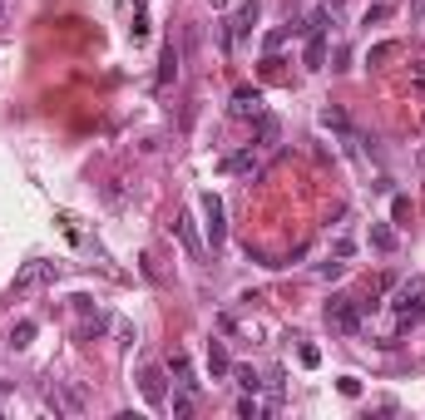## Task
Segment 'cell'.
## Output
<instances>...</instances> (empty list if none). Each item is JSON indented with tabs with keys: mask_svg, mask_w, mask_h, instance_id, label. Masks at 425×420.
<instances>
[{
	"mask_svg": "<svg viewBox=\"0 0 425 420\" xmlns=\"http://www.w3.org/2000/svg\"><path fill=\"white\" fill-rule=\"evenodd\" d=\"M317 272L326 277V282H331V277H341V272H346V262H341V257H326V262H321Z\"/></svg>",
	"mask_w": 425,
	"mask_h": 420,
	"instance_id": "cell-23",
	"label": "cell"
},
{
	"mask_svg": "<svg viewBox=\"0 0 425 420\" xmlns=\"http://www.w3.org/2000/svg\"><path fill=\"white\" fill-rule=\"evenodd\" d=\"M257 15H262V5H257V0H247V5H237V10H232V20H227V45H232V40H242V35H252V25H257Z\"/></svg>",
	"mask_w": 425,
	"mask_h": 420,
	"instance_id": "cell-5",
	"label": "cell"
},
{
	"mask_svg": "<svg viewBox=\"0 0 425 420\" xmlns=\"http://www.w3.org/2000/svg\"><path fill=\"white\" fill-rule=\"evenodd\" d=\"M208 371H212V381L232 376V356H227V346H222V341H208Z\"/></svg>",
	"mask_w": 425,
	"mask_h": 420,
	"instance_id": "cell-10",
	"label": "cell"
},
{
	"mask_svg": "<svg viewBox=\"0 0 425 420\" xmlns=\"http://www.w3.org/2000/svg\"><path fill=\"white\" fill-rule=\"evenodd\" d=\"M173 237L188 247V257H203V242H198V227H193V217H188V212H178V217H173Z\"/></svg>",
	"mask_w": 425,
	"mask_h": 420,
	"instance_id": "cell-8",
	"label": "cell"
},
{
	"mask_svg": "<svg viewBox=\"0 0 425 420\" xmlns=\"http://www.w3.org/2000/svg\"><path fill=\"white\" fill-rule=\"evenodd\" d=\"M391 217H396L401 227L411 222V198H406V193H396V203H391Z\"/></svg>",
	"mask_w": 425,
	"mask_h": 420,
	"instance_id": "cell-20",
	"label": "cell"
},
{
	"mask_svg": "<svg viewBox=\"0 0 425 420\" xmlns=\"http://www.w3.org/2000/svg\"><path fill=\"white\" fill-rule=\"evenodd\" d=\"M168 371L178 376V386H193V391H198V381H193V366H188V356H183V351H173V356H168Z\"/></svg>",
	"mask_w": 425,
	"mask_h": 420,
	"instance_id": "cell-14",
	"label": "cell"
},
{
	"mask_svg": "<svg viewBox=\"0 0 425 420\" xmlns=\"http://www.w3.org/2000/svg\"><path fill=\"white\" fill-rule=\"evenodd\" d=\"M203 217H208V242L212 247H222V232H227V222H222V198L217 193H203Z\"/></svg>",
	"mask_w": 425,
	"mask_h": 420,
	"instance_id": "cell-6",
	"label": "cell"
},
{
	"mask_svg": "<svg viewBox=\"0 0 425 420\" xmlns=\"http://www.w3.org/2000/svg\"><path fill=\"white\" fill-rule=\"evenodd\" d=\"M212 10H227V0H212Z\"/></svg>",
	"mask_w": 425,
	"mask_h": 420,
	"instance_id": "cell-30",
	"label": "cell"
},
{
	"mask_svg": "<svg viewBox=\"0 0 425 420\" xmlns=\"http://www.w3.org/2000/svg\"><path fill=\"white\" fill-rule=\"evenodd\" d=\"M391 312L401 316V331L421 326V321H425V277H411V282H401V287H396Z\"/></svg>",
	"mask_w": 425,
	"mask_h": 420,
	"instance_id": "cell-1",
	"label": "cell"
},
{
	"mask_svg": "<svg viewBox=\"0 0 425 420\" xmlns=\"http://www.w3.org/2000/svg\"><path fill=\"white\" fill-rule=\"evenodd\" d=\"M252 168H257V154L252 149H237V154L222 158V173H252Z\"/></svg>",
	"mask_w": 425,
	"mask_h": 420,
	"instance_id": "cell-11",
	"label": "cell"
},
{
	"mask_svg": "<svg viewBox=\"0 0 425 420\" xmlns=\"http://www.w3.org/2000/svg\"><path fill=\"white\" fill-rule=\"evenodd\" d=\"M321 316H326V326L341 331V336L361 331V302H351V297H331V302L321 307Z\"/></svg>",
	"mask_w": 425,
	"mask_h": 420,
	"instance_id": "cell-2",
	"label": "cell"
},
{
	"mask_svg": "<svg viewBox=\"0 0 425 420\" xmlns=\"http://www.w3.org/2000/svg\"><path fill=\"white\" fill-rule=\"evenodd\" d=\"M267 144H277V119L272 114H257V144L252 149H267Z\"/></svg>",
	"mask_w": 425,
	"mask_h": 420,
	"instance_id": "cell-15",
	"label": "cell"
},
{
	"mask_svg": "<svg viewBox=\"0 0 425 420\" xmlns=\"http://www.w3.org/2000/svg\"><path fill=\"white\" fill-rule=\"evenodd\" d=\"M10 341H15V351H25V346L35 341V321H15V331H10Z\"/></svg>",
	"mask_w": 425,
	"mask_h": 420,
	"instance_id": "cell-18",
	"label": "cell"
},
{
	"mask_svg": "<svg viewBox=\"0 0 425 420\" xmlns=\"http://www.w3.org/2000/svg\"><path fill=\"white\" fill-rule=\"evenodd\" d=\"M371 247H376V252H396V227L371 222Z\"/></svg>",
	"mask_w": 425,
	"mask_h": 420,
	"instance_id": "cell-13",
	"label": "cell"
},
{
	"mask_svg": "<svg viewBox=\"0 0 425 420\" xmlns=\"http://www.w3.org/2000/svg\"><path fill=\"white\" fill-rule=\"evenodd\" d=\"M237 416H242V420H257V416H262V406L252 401V391H247V396L237 401Z\"/></svg>",
	"mask_w": 425,
	"mask_h": 420,
	"instance_id": "cell-22",
	"label": "cell"
},
{
	"mask_svg": "<svg viewBox=\"0 0 425 420\" xmlns=\"http://www.w3.org/2000/svg\"><path fill=\"white\" fill-rule=\"evenodd\" d=\"M321 124H326V129H336V134H351V124H346V114H341L336 104H326V109H321Z\"/></svg>",
	"mask_w": 425,
	"mask_h": 420,
	"instance_id": "cell-16",
	"label": "cell"
},
{
	"mask_svg": "<svg viewBox=\"0 0 425 420\" xmlns=\"http://www.w3.org/2000/svg\"><path fill=\"white\" fill-rule=\"evenodd\" d=\"M381 20H391V5H386V0H381V5H371V10H366V25H381Z\"/></svg>",
	"mask_w": 425,
	"mask_h": 420,
	"instance_id": "cell-24",
	"label": "cell"
},
{
	"mask_svg": "<svg viewBox=\"0 0 425 420\" xmlns=\"http://www.w3.org/2000/svg\"><path fill=\"white\" fill-rule=\"evenodd\" d=\"M173 416H193V386H183V396H173Z\"/></svg>",
	"mask_w": 425,
	"mask_h": 420,
	"instance_id": "cell-21",
	"label": "cell"
},
{
	"mask_svg": "<svg viewBox=\"0 0 425 420\" xmlns=\"http://www.w3.org/2000/svg\"><path fill=\"white\" fill-rule=\"evenodd\" d=\"M5 20H10V5H5V0H0V25H5Z\"/></svg>",
	"mask_w": 425,
	"mask_h": 420,
	"instance_id": "cell-29",
	"label": "cell"
},
{
	"mask_svg": "<svg viewBox=\"0 0 425 420\" xmlns=\"http://www.w3.org/2000/svg\"><path fill=\"white\" fill-rule=\"evenodd\" d=\"M292 30H297V25H292V20H287V25H282V30H272V35H267V50H277V45H282V40H287V35H292Z\"/></svg>",
	"mask_w": 425,
	"mask_h": 420,
	"instance_id": "cell-25",
	"label": "cell"
},
{
	"mask_svg": "<svg viewBox=\"0 0 425 420\" xmlns=\"http://www.w3.org/2000/svg\"><path fill=\"white\" fill-rule=\"evenodd\" d=\"M139 391H144V401H149L154 411L168 406V391H163V371H158V366H144V371H139Z\"/></svg>",
	"mask_w": 425,
	"mask_h": 420,
	"instance_id": "cell-4",
	"label": "cell"
},
{
	"mask_svg": "<svg viewBox=\"0 0 425 420\" xmlns=\"http://www.w3.org/2000/svg\"><path fill=\"white\" fill-rule=\"evenodd\" d=\"M50 277H60V267H55V262H45V257H35V262H25V267L15 272V292L40 287V282H50Z\"/></svg>",
	"mask_w": 425,
	"mask_h": 420,
	"instance_id": "cell-3",
	"label": "cell"
},
{
	"mask_svg": "<svg viewBox=\"0 0 425 420\" xmlns=\"http://www.w3.org/2000/svg\"><path fill=\"white\" fill-rule=\"evenodd\" d=\"M178 80V50H173V40L163 45V60H158V75H154V90H168Z\"/></svg>",
	"mask_w": 425,
	"mask_h": 420,
	"instance_id": "cell-9",
	"label": "cell"
},
{
	"mask_svg": "<svg viewBox=\"0 0 425 420\" xmlns=\"http://www.w3.org/2000/svg\"><path fill=\"white\" fill-rule=\"evenodd\" d=\"M232 114H237V119H257V114H262V90H257V85L232 90Z\"/></svg>",
	"mask_w": 425,
	"mask_h": 420,
	"instance_id": "cell-7",
	"label": "cell"
},
{
	"mask_svg": "<svg viewBox=\"0 0 425 420\" xmlns=\"http://www.w3.org/2000/svg\"><path fill=\"white\" fill-rule=\"evenodd\" d=\"M411 20H425V0H411Z\"/></svg>",
	"mask_w": 425,
	"mask_h": 420,
	"instance_id": "cell-27",
	"label": "cell"
},
{
	"mask_svg": "<svg viewBox=\"0 0 425 420\" xmlns=\"http://www.w3.org/2000/svg\"><path fill=\"white\" fill-rule=\"evenodd\" d=\"M326 65V30H312L307 35V70H321Z\"/></svg>",
	"mask_w": 425,
	"mask_h": 420,
	"instance_id": "cell-12",
	"label": "cell"
},
{
	"mask_svg": "<svg viewBox=\"0 0 425 420\" xmlns=\"http://www.w3.org/2000/svg\"><path fill=\"white\" fill-rule=\"evenodd\" d=\"M336 391H341V396H361V381H356V376H341Z\"/></svg>",
	"mask_w": 425,
	"mask_h": 420,
	"instance_id": "cell-26",
	"label": "cell"
},
{
	"mask_svg": "<svg viewBox=\"0 0 425 420\" xmlns=\"http://www.w3.org/2000/svg\"><path fill=\"white\" fill-rule=\"evenodd\" d=\"M411 80H416V85L425 90V65H416V70H411Z\"/></svg>",
	"mask_w": 425,
	"mask_h": 420,
	"instance_id": "cell-28",
	"label": "cell"
},
{
	"mask_svg": "<svg viewBox=\"0 0 425 420\" xmlns=\"http://www.w3.org/2000/svg\"><path fill=\"white\" fill-rule=\"evenodd\" d=\"M232 376H237V386H242V391H252V396L262 391V381H257V371H252V366H237Z\"/></svg>",
	"mask_w": 425,
	"mask_h": 420,
	"instance_id": "cell-19",
	"label": "cell"
},
{
	"mask_svg": "<svg viewBox=\"0 0 425 420\" xmlns=\"http://www.w3.org/2000/svg\"><path fill=\"white\" fill-rule=\"evenodd\" d=\"M391 55H401V45H396V40H381V45H371L366 65H381V60H391Z\"/></svg>",
	"mask_w": 425,
	"mask_h": 420,
	"instance_id": "cell-17",
	"label": "cell"
}]
</instances>
